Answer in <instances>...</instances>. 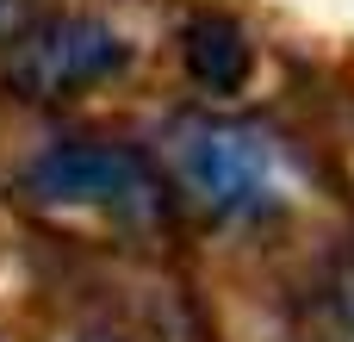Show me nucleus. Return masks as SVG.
<instances>
[{"instance_id":"obj_1","label":"nucleus","mask_w":354,"mask_h":342,"mask_svg":"<svg viewBox=\"0 0 354 342\" xmlns=\"http://www.w3.org/2000/svg\"><path fill=\"white\" fill-rule=\"evenodd\" d=\"M25 193L44 206H100V212H156L162 206V174L137 143L118 137H68L50 143L25 168Z\"/></svg>"},{"instance_id":"obj_2","label":"nucleus","mask_w":354,"mask_h":342,"mask_svg":"<svg viewBox=\"0 0 354 342\" xmlns=\"http://www.w3.org/2000/svg\"><path fill=\"white\" fill-rule=\"evenodd\" d=\"M124 62H131V44H124L106 19L62 12V19L31 25V31L12 44L6 81H12L25 100H68V93H81V87L112 81Z\"/></svg>"},{"instance_id":"obj_3","label":"nucleus","mask_w":354,"mask_h":342,"mask_svg":"<svg viewBox=\"0 0 354 342\" xmlns=\"http://www.w3.org/2000/svg\"><path fill=\"white\" fill-rule=\"evenodd\" d=\"M180 174L212 212L249 218V212L274 206V156H268V137L255 125L193 118L180 131Z\"/></svg>"},{"instance_id":"obj_4","label":"nucleus","mask_w":354,"mask_h":342,"mask_svg":"<svg viewBox=\"0 0 354 342\" xmlns=\"http://www.w3.org/2000/svg\"><path fill=\"white\" fill-rule=\"evenodd\" d=\"M180 56H187V75L205 93H236L255 69V44L230 12H193L187 31H180Z\"/></svg>"},{"instance_id":"obj_5","label":"nucleus","mask_w":354,"mask_h":342,"mask_svg":"<svg viewBox=\"0 0 354 342\" xmlns=\"http://www.w3.org/2000/svg\"><path fill=\"white\" fill-rule=\"evenodd\" d=\"M12 12H19V0H0V25H6V19H12Z\"/></svg>"}]
</instances>
